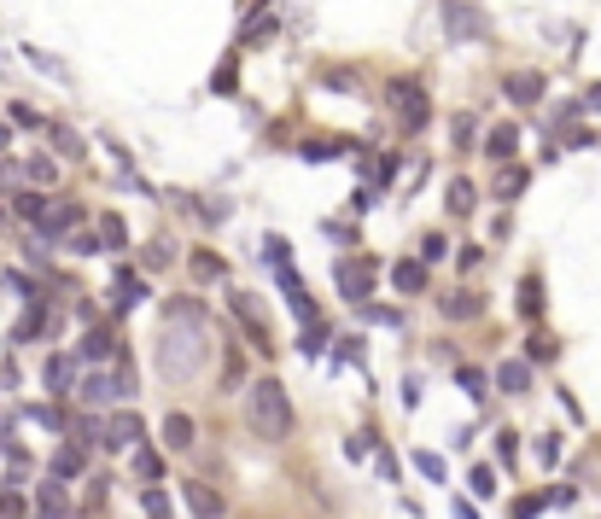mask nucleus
I'll use <instances>...</instances> for the list:
<instances>
[{
  "mask_svg": "<svg viewBox=\"0 0 601 519\" xmlns=\"http://www.w3.org/2000/svg\"><path fill=\"white\" fill-rule=\"evenodd\" d=\"M514 146H519V128H514V123H503V128H490L485 152H490V158H508V152H514Z\"/></svg>",
  "mask_w": 601,
  "mask_h": 519,
  "instance_id": "nucleus-20",
  "label": "nucleus"
},
{
  "mask_svg": "<svg viewBox=\"0 0 601 519\" xmlns=\"http://www.w3.org/2000/svg\"><path fill=\"white\" fill-rule=\"evenodd\" d=\"M18 216H29V222L42 228V216H47V205H42V198H35V193H18Z\"/></svg>",
  "mask_w": 601,
  "mask_h": 519,
  "instance_id": "nucleus-25",
  "label": "nucleus"
},
{
  "mask_svg": "<svg viewBox=\"0 0 601 519\" xmlns=\"http://www.w3.org/2000/svg\"><path fill=\"white\" fill-rule=\"evenodd\" d=\"M246 426H252L263 444H280L293 432V403H286V385L280 379H257L246 391Z\"/></svg>",
  "mask_w": 601,
  "mask_h": 519,
  "instance_id": "nucleus-2",
  "label": "nucleus"
},
{
  "mask_svg": "<svg viewBox=\"0 0 601 519\" xmlns=\"http://www.w3.org/2000/svg\"><path fill=\"white\" fill-rule=\"evenodd\" d=\"M112 304L117 309H129V304H140V298H146V286H140V275H129V268H123V275H117V286H112Z\"/></svg>",
  "mask_w": 601,
  "mask_h": 519,
  "instance_id": "nucleus-18",
  "label": "nucleus"
},
{
  "mask_svg": "<svg viewBox=\"0 0 601 519\" xmlns=\"http://www.w3.org/2000/svg\"><path fill=\"white\" fill-rule=\"evenodd\" d=\"M467 29H479V12H467L462 0H449V35H467Z\"/></svg>",
  "mask_w": 601,
  "mask_h": 519,
  "instance_id": "nucleus-23",
  "label": "nucleus"
},
{
  "mask_svg": "<svg viewBox=\"0 0 601 519\" xmlns=\"http://www.w3.org/2000/svg\"><path fill=\"white\" fill-rule=\"evenodd\" d=\"M140 507H146V514H152V519H164V514H169L164 491H140Z\"/></svg>",
  "mask_w": 601,
  "mask_h": 519,
  "instance_id": "nucleus-33",
  "label": "nucleus"
},
{
  "mask_svg": "<svg viewBox=\"0 0 601 519\" xmlns=\"http://www.w3.org/2000/svg\"><path fill=\"white\" fill-rule=\"evenodd\" d=\"M193 275H199V281H216V275H222V263H216L210 252H193Z\"/></svg>",
  "mask_w": 601,
  "mask_h": 519,
  "instance_id": "nucleus-27",
  "label": "nucleus"
},
{
  "mask_svg": "<svg viewBox=\"0 0 601 519\" xmlns=\"http://www.w3.org/2000/svg\"><path fill=\"white\" fill-rule=\"evenodd\" d=\"M444 252H449V245H444V234H426V239H420V263H438Z\"/></svg>",
  "mask_w": 601,
  "mask_h": 519,
  "instance_id": "nucleus-30",
  "label": "nucleus"
},
{
  "mask_svg": "<svg viewBox=\"0 0 601 519\" xmlns=\"http://www.w3.org/2000/svg\"><path fill=\"white\" fill-rule=\"evenodd\" d=\"M519 309H526V315H537V309H543V298H537V281H526V298H519Z\"/></svg>",
  "mask_w": 601,
  "mask_h": 519,
  "instance_id": "nucleus-36",
  "label": "nucleus"
},
{
  "mask_svg": "<svg viewBox=\"0 0 601 519\" xmlns=\"http://www.w3.org/2000/svg\"><path fill=\"white\" fill-rule=\"evenodd\" d=\"M187 507H193L199 519H222V502H216V491H205V484H187Z\"/></svg>",
  "mask_w": 601,
  "mask_h": 519,
  "instance_id": "nucleus-13",
  "label": "nucleus"
},
{
  "mask_svg": "<svg viewBox=\"0 0 601 519\" xmlns=\"http://www.w3.org/2000/svg\"><path fill=\"white\" fill-rule=\"evenodd\" d=\"M415 467H420V473H426V478H444V461H438V455H426V449H420V455H415Z\"/></svg>",
  "mask_w": 601,
  "mask_h": 519,
  "instance_id": "nucleus-35",
  "label": "nucleus"
},
{
  "mask_svg": "<svg viewBox=\"0 0 601 519\" xmlns=\"http://www.w3.org/2000/svg\"><path fill=\"white\" fill-rule=\"evenodd\" d=\"M293 315H298V321H316V304H309L304 292H293Z\"/></svg>",
  "mask_w": 601,
  "mask_h": 519,
  "instance_id": "nucleus-37",
  "label": "nucleus"
},
{
  "mask_svg": "<svg viewBox=\"0 0 601 519\" xmlns=\"http://www.w3.org/2000/svg\"><path fill=\"white\" fill-rule=\"evenodd\" d=\"M519 187H526V169H503V175H496V193L503 198H514Z\"/></svg>",
  "mask_w": 601,
  "mask_h": 519,
  "instance_id": "nucleus-26",
  "label": "nucleus"
},
{
  "mask_svg": "<svg viewBox=\"0 0 601 519\" xmlns=\"http://www.w3.org/2000/svg\"><path fill=\"white\" fill-rule=\"evenodd\" d=\"M42 379H47V391H76V362L70 356H47Z\"/></svg>",
  "mask_w": 601,
  "mask_h": 519,
  "instance_id": "nucleus-8",
  "label": "nucleus"
},
{
  "mask_svg": "<svg viewBox=\"0 0 601 519\" xmlns=\"http://www.w3.org/2000/svg\"><path fill=\"white\" fill-rule=\"evenodd\" d=\"M386 99L397 105V123L403 128H426V88H420L415 76H392V82H386Z\"/></svg>",
  "mask_w": 601,
  "mask_h": 519,
  "instance_id": "nucleus-3",
  "label": "nucleus"
},
{
  "mask_svg": "<svg viewBox=\"0 0 601 519\" xmlns=\"http://www.w3.org/2000/svg\"><path fill=\"white\" fill-rule=\"evenodd\" d=\"M526 351H532V362H549V356H555V338H549V333H532V338H526Z\"/></svg>",
  "mask_w": 601,
  "mask_h": 519,
  "instance_id": "nucleus-28",
  "label": "nucleus"
},
{
  "mask_svg": "<svg viewBox=\"0 0 601 519\" xmlns=\"http://www.w3.org/2000/svg\"><path fill=\"white\" fill-rule=\"evenodd\" d=\"M76 222H82V205H53V211L42 216V234H47V239H59V234H70Z\"/></svg>",
  "mask_w": 601,
  "mask_h": 519,
  "instance_id": "nucleus-9",
  "label": "nucleus"
},
{
  "mask_svg": "<svg viewBox=\"0 0 601 519\" xmlns=\"http://www.w3.org/2000/svg\"><path fill=\"white\" fill-rule=\"evenodd\" d=\"M135 473L140 478H158V473H164V455H158V449H135Z\"/></svg>",
  "mask_w": 601,
  "mask_h": 519,
  "instance_id": "nucleus-24",
  "label": "nucleus"
},
{
  "mask_svg": "<svg viewBox=\"0 0 601 519\" xmlns=\"http://www.w3.org/2000/svg\"><path fill=\"white\" fill-rule=\"evenodd\" d=\"M24 175H29L35 187H47V182H53V164H47V158H29V164H24Z\"/></svg>",
  "mask_w": 601,
  "mask_h": 519,
  "instance_id": "nucleus-31",
  "label": "nucleus"
},
{
  "mask_svg": "<svg viewBox=\"0 0 601 519\" xmlns=\"http://www.w3.org/2000/svg\"><path fill=\"white\" fill-rule=\"evenodd\" d=\"M537 94H543V76H532V71H526V76H508V99H514V105H532Z\"/></svg>",
  "mask_w": 601,
  "mask_h": 519,
  "instance_id": "nucleus-15",
  "label": "nucleus"
},
{
  "mask_svg": "<svg viewBox=\"0 0 601 519\" xmlns=\"http://www.w3.org/2000/svg\"><path fill=\"white\" fill-rule=\"evenodd\" d=\"M205 362V315L199 304H169V321H164V338H158V374L169 385H187Z\"/></svg>",
  "mask_w": 601,
  "mask_h": 519,
  "instance_id": "nucleus-1",
  "label": "nucleus"
},
{
  "mask_svg": "<svg viewBox=\"0 0 601 519\" xmlns=\"http://www.w3.org/2000/svg\"><path fill=\"white\" fill-rule=\"evenodd\" d=\"M467 484H473V496H490V491H496V473H490V467H473Z\"/></svg>",
  "mask_w": 601,
  "mask_h": 519,
  "instance_id": "nucleus-32",
  "label": "nucleus"
},
{
  "mask_svg": "<svg viewBox=\"0 0 601 519\" xmlns=\"http://www.w3.org/2000/svg\"><path fill=\"white\" fill-rule=\"evenodd\" d=\"M449 211H456V216H467V211H473V182H462V175L449 182Z\"/></svg>",
  "mask_w": 601,
  "mask_h": 519,
  "instance_id": "nucleus-22",
  "label": "nucleus"
},
{
  "mask_svg": "<svg viewBox=\"0 0 601 519\" xmlns=\"http://www.w3.org/2000/svg\"><path fill=\"white\" fill-rule=\"evenodd\" d=\"M82 467H88V455H82V449H76V444H65V449H59V455H53V478H76V473H82Z\"/></svg>",
  "mask_w": 601,
  "mask_h": 519,
  "instance_id": "nucleus-17",
  "label": "nucleus"
},
{
  "mask_svg": "<svg viewBox=\"0 0 601 519\" xmlns=\"http://www.w3.org/2000/svg\"><path fill=\"white\" fill-rule=\"evenodd\" d=\"M129 391V368H117V374H88L82 385H76V397L82 403H112V397Z\"/></svg>",
  "mask_w": 601,
  "mask_h": 519,
  "instance_id": "nucleus-4",
  "label": "nucleus"
},
{
  "mask_svg": "<svg viewBox=\"0 0 601 519\" xmlns=\"http://www.w3.org/2000/svg\"><path fill=\"white\" fill-rule=\"evenodd\" d=\"M584 105H589V112H601V82L589 88V99H584Z\"/></svg>",
  "mask_w": 601,
  "mask_h": 519,
  "instance_id": "nucleus-40",
  "label": "nucleus"
},
{
  "mask_svg": "<svg viewBox=\"0 0 601 519\" xmlns=\"http://www.w3.org/2000/svg\"><path fill=\"white\" fill-rule=\"evenodd\" d=\"M112 351H117V338L105 333V327H88V338H82V356H88V362H105Z\"/></svg>",
  "mask_w": 601,
  "mask_h": 519,
  "instance_id": "nucleus-14",
  "label": "nucleus"
},
{
  "mask_svg": "<svg viewBox=\"0 0 601 519\" xmlns=\"http://www.w3.org/2000/svg\"><path fill=\"white\" fill-rule=\"evenodd\" d=\"M47 141H53L65 158H82V135H76V128H65V123H47Z\"/></svg>",
  "mask_w": 601,
  "mask_h": 519,
  "instance_id": "nucleus-19",
  "label": "nucleus"
},
{
  "mask_svg": "<svg viewBox=\"0 0 601 519\" xmlns=\"http://www.w3.org/2000/svg\"><path fill=\"white\" fill-rule=\"evenodd\" d=\"M537 507H543V502H537V496H532V502H514V519H532Z\"/></svg>",
  "mask_w": 601,
  "mask_h": 519,
  "instance_id": "nucleus-39",
  "label": "nucleus"
},
{
  "mask_svg": "<svg viewBox=\"0 0 601 519\" xmlns=\"http://www.w3.org/2000/svg\"><path fill=\"white\" fill-rule=\"evenodd\" d=\"M140 432H146V426H140V414H129V408H117L112 421H105V444L112 449H135Z\"/></svg>",
  "mask_w": 601,
  "mask_h": 519,
  "instance_id": "nucleus-5",
  "label": "nucleus"
},
{
  "mask_svg": "<svg viewBox=\"0 0 601 519\" xmlns=\"http://www.w3.org/2000/svg\"><path fill=\"white\" fill-rule=\"evenodd\" d=\"M234 315H239V321H246V327H252V338H257V345H269V327H263V315H257V304H252V298H246V292L234 298Z\"/></svg>",
  "mask_w": 601,
  "mask_h": 519,
  "instance_id": "nucleus-16",
  "label": "nucleus"
},
{
  "mask_svg": "<svg viewBox=\"0 0 601 519\" xmlns=\"http://www.w3.org/2000/svg\"><path fill=\"white\" fill-rule=\"evenodd\" d=\"M456 379H462V391H467V397H485V385H490V379L479 374V368H462Z\"/></svg>",
  "mask_w": 601,
  "mask_h": 519,
  "instance_id": "nucleus-29",
  "label": "nucleus"
},
{
  "mask_svg": "<svg viewBox=\"0 0 601 519\" xmlns=\"http://www.w3.org/2000/svg\"><path fill=\"white\" fill-rule=\"evenodd\" d=\"M456 519H479V514H473V507H467V502H456Z\"/></svg>",
  "mask_w": 601,
  "mask_h": 519,
  "instance_id": "nucleus-41",
  "label": "nucleus"
},
{
  "mask_svg": "<svg viewBox=\"0 0 601 519\" xmlns=\"http://www.w3.org/2000/svg\"><path fill=\"white\" fill-rule=\"evenodd\" d=\"M496 385H503L508 397L532 391V368H526V362H503V368H496Z\"/></svg>",
  "mask_w": 601,
  "mask_h": 519,
  "instance_id": "nucleus-11",
  "label": "nucleus"
},
{
  "mask_svg": "<svg viewBox=\"0 0 601 519\" xmlns=\"http://www.w3.org/2000/svg\"><path fill=\"white\" fill-rule=\"evenodd\" d=\"M35 514L42 519H70V496H65V484H42V496H35Z\"/></svg>",
  "mask_w": 601,
  "mask_h": 519,
  "instance_id": "nucleus-7",
  "label": "nucleus"
},
{
  "mask_svg": "<svg viewBox=\"0 0 601 519\" xmlns=\"http://www.w3.org/2000/svg\"><path fill=\"white\" fill-rule=\"evenodd\" d=\"M333 281H339V292H345V298H356V304H363L368 286H374V275H368L363 263H339V268H333Z\"/></svg>",
  "mask_w": 601,
  "mask_h": 519,
  "instance_id": "nucleus-6",
  "label": "nucleus"
},
{
  "mask_svg": "<svg viewBox=\"0 0 601 519\" xmlns=\"http://www.w3.org/2000/svg\"><path fill=\"white\" fill-rule=\"evenodd\" d=\"M99 234H105V245H123V222H117V216H105V222H99Z\"/></svg>",
  "mask_w": 601,
  "mask_h": 519,
  "instance_id": "nucleus-34",
  "label": "nucleus"
},
{
  "mask_svg": "<svg viewBox=\"0 0 601 519\" xmlns=\"http://www.w3.org/2000/svg\"><path fill=\"white\" fill-rule=\"evenodd\" d=\"M444 315H449V321H467V315H479V298L449 292V298H444Z\"/></svg>",
  "mask_w": 601,
  "mask_h": 519,
  "instance_id": "nucleus-21",
  "label": "nucleus"
},
{
  "mask_svg": "<svg viewBox=\"0 0 601 519\" xmlns=\"http://www.w3.org/2000/svg\"><path fill=\"white\" fill-rule=\"evenodd\" d=\"M18 514H24V502H18V496L6 491V496H0V519H18Z\"/></svg>",
  "mask_w": 601,
  "mask_h": 519,
  "instance_id": "nucleus-38",
  "label": "nucleus"
},
{
  "mask_svg": "<svg viewBox=\"0 0 601 519\" xmlns=\"http://www.w3.org/2000/svg\"><path fill=\"white\" fill-rule=\"evenodd\" d=\"M193 438H199V426L187 421V414H169L164 421V444L169 449H193Z\"/></svg>",
  "mask_w": 601,
  "mask_h": 519,
  "instance_id": "nucleus-12",
  "label": "nucleus"
},
{
  "mask_svg": "<svg viewBox=\"0 0 601 519\" xmlns=\"http://www.w3.org/2000/svg\"><path fill=\"white\" fill-rule=\"evenodd\" d=\"M392 286L397 292H420V286H426V263H420V257H403V263L392 268Z\"/></svg>",
  "mask_w": 601,
  "mask_h": 519,
  "instance_id": "nucleus-10",
  "label": "nucleus"
}]
</instances>
